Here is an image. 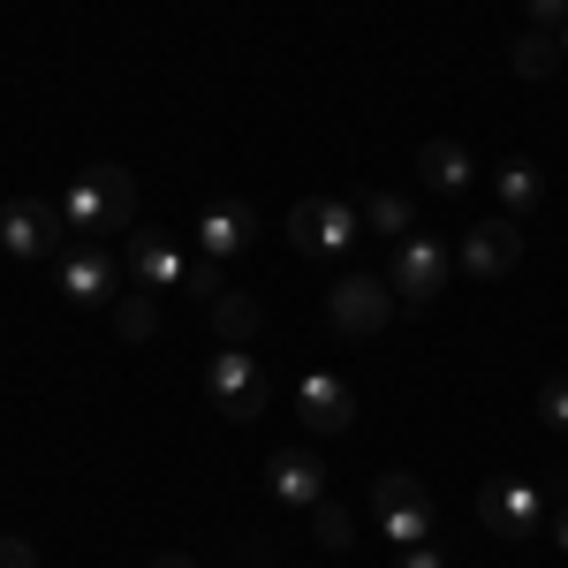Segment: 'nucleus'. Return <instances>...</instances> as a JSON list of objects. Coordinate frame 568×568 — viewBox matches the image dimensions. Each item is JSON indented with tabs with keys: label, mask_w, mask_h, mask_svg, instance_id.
Here are the masks:
<instances>
[{
	"label": "nucleus",
	"mask_w": 568,
	"mask_h": 568,
	"mask_svg": "<svg viewBox=\"0 0 568 568\" xmlns=\"http://www.w3.org/2000/svg\"><path fill=\"white\" fill-rule=\"evenodd\" d=\"M61 213H69V227H84V235H114V227H136V182H130V168H114V160L84 168V175L69 182Z\"/></svg>",
	"instance_id": "f257e3e1"
},
{
	"label": "nucleus",
	"mask_w": 568,
	"mask_h": 568,
	"mask_svg": "<svg viewBox=\"0 0 568 568\" xmlns=\"http://www.w3.org/2000/svg\"><path fill=\"white\" fill-rule=\"evenodd\" d=\"M372 516H379V530H387V546L394 554H409V546H433V493L409 478V470H387V478L372 485Z\"/></svg>",
	"instance_id": "f03ea898"
},
{
	"label": "nucleus",
	"mask_w": 568,
	"mask_h": 568,
	"mask_svg": "<svg viewBox=\"0 0 568 568\" xmlns=\"http://www.w3.org/2000/svg\"><path fill=\"white\" fill-rule=\"evenodd\" d=\"M394 311H402V296H394V281H379V273H349V281H334V288H326V326H334V334H349V342L387 334Z\"/></svg>",
	"instance_id": "7ed1b4c3"
},
{
	"label": "nucleus",
	"mask_w": 568,
	"mask_h": 568,
	"mask_svg": "<svg viewBox=\"0 0 568 568\" xmlns=\"http://www.w3.org/2000/svg\"><path fill=\"white\" fill-rule=\"evenodd\" d=\"M356 235H364V213H356L349 197H304V205H288V243L304 258H342Z\"/></svg>",
	"instance_id": "20e7f679"
},
{
	"label": "nucleus",
	"mask_w": 568,
	"mask_h": 568,
	"mask_svg": "<svg viewBox=\"0 0 568 568\" xmlns=\"http://www.w3.org/2000/svg\"><path fill=\"white\" fill-rule=\"evenodd\" d=\"M0 251L8 258H61L69 251V213L45 197H8L0 205Z\"/></svg>",
	"instance_id": "39448f33"
},
{
	"label": "nucleus",
	"mask_w": 568,
	"mask_h": 568,
	"mask_svg": "<svg viewBox=\"0 0 568 568\" xmlns=\"http://www.w3.org/2000/svg\"><path fill=\"white\" fill-rule=\"evenodd\" d=\"M205 394L220 402L227 425H251L265 409V372L251 364V349H227V342H220V349L205 356Z\"/></svg>",
	"instance_id": "423d86ee"
},
{
	"label": "nucleus",
	"mask_w": 568,
	"mask_h": 568,
	"mask_svg": "<svg viewBox=\"0 0 568 568\" xmlns=\"http://www.w3.org/2000/svg\"><path fill=\"white\" fill-rule=\"evenodd\" d=\"M478 524L493 538H530V530L546 524V493L530 478H485L478 485Z\"/></svg>",
	"instance_id": "0eeeda50"
},
{
	"label": "nucleus",
	"mask_w": 568,
	"mask_h": 568,
	"mask_svg": "<svg viewBox=\"0 0 568 568\" xmlns=\"http://www.w3.org/2000/svg\"><path fill=\"white\" fill-rule=\"evenodd\" d=\"M455 265L470 273V281H508L516 265H524V220H478L470 235H463V251H455Z\"/></svg>",
	"instance_id": "6e6552de"
},
{
	"label": "nucleus",
	"mask_w": 568,
	"mask_h": 568,
	"mask_svg": "<svg viewBox=\"0 0 568 568\" xmlns=\"http://www.w3.org/2000/svg\"><path fill=\"white\" fill-rule=\"evenodd\" d=\"M394 296H402V311H425L447 288V243H433V235H402V251H394Z\"/></svg>",
	"instance_id": "1a4fd4ad"
},
{
	"label": "nucleus",
	"mask_w": 568,
	"mask_h": 568,
	"mask_svg": "<svg viewBox=\"0 0 568 568\" xmlns=\"http://www.w3.org/2000/svg\"><path fill=\"white\" fill-rule=\"evenodd\" d=\"M251 243H258V213H251L243 197H213V205L197 213V251H205V258L227 265V258H243Z\"/></svg>",
	"instance_id": "9d476101"
},
{
	"label": "nucleus",
	"mask_w": 568,
	"mask_h": 568,
	"mask_svg": "<svg viewBox=\"0 0 568 568\" xmlns=\"http://www.w3.org/2000/svg\"><path fill=\"white\" fill-rule=\"evenodd\" d=\"M265 493H273L281 508H304L311 516V508L326 500V463H318L311 447H281V455L265 463Z\"/></svg>",
	"instance_id": "9b49d317"
},
{
	"label": "nucleus",
	"mask_w": 568,
	"mask_h": 568,
	"mask_svg": "<svg viewBox=\"0 0 568 568\" xmlns=\"http://www.w3.org/2000/svg\"><path fill=\"white\" fill-rule=\"evenodd\" d=\"M61 296H69V304H114V251H99V243H69V251H61Z\"/></svg>",
	"instance_id": "f8f14e48"
},
{
	"label": "nucleus",
	"mask_w": 568,
	"mask_h": 568,
	"mask_svg": "<svg viewBox=\"0 0 568 568\" xmlns=\"http://www.w3.org/2000/svg\"><path fill=\"white\" fill-rule=\"evenodd\" d=\"M296 417H304L311 433H349L356 425V387L334 379V372H311L304 387H296Z\"/></svg>",
	"instance_id": "ddd939ff"
},
{
	"label": "nucleus",
	"mask_w": 568,
	"mask_h": 568,
	"mask_svg": "<svg viewBox=\"0 0 568 568\" xmlns=\"http://www.w3.org/2000/svg\"><path fill=\"white\" fill-rule=\"evenodd\" d=\"M130 273L144 288H182L190 281V258H182L168 235H152V227H130Z\"/></svg>",
	"instance_id": "4468645a"
},
{
	"label": "nucleus",
	"mask_w": 568,
	"mask_h": 568,
	"mask_svg": "<svg viewBox=\"0 0 568 568\" xmlns=\"http://www.w3.org/2000/svg\"><path fill=\"white\" fill-rule=\"evenodd\" d=\"M205 318H213V334L227 342V349H251L258 326H265V304L251 296V288H220L213 304H205Z\"/></svg>",
	"instance_id": "2eb2a0df"
},
{
	"label": "nucleus",
	"mask_w": 568,
	"mask_h": 568,
	"mask_svg": "<svg viewBox=\"0 0 568 568\" xmlns=\"http://www.w3.org/2000/svg\"><path fill=\"white\" fill-rule=\"evenodd\" d=\"M417 175H425V190L455 197V190H470V152L455 136H433V144H417Z\"/></svg>",
	"instance_id": "dca6fc26"
},
{
	"label": "nucleus",
	"mask_w": 568,
	"mask_h": 568,
	"mask_svg": "<svg viewBox=\"0 0 568 568\" xmlns=\"http://www.w3.org/2000/svg\"><path fill=\"white\" fill-rule=\"evenodd\" d=\"M493 190H500V213L508 220H530L546 205V175H538L530 160H500V168H493Z\"/></svg>",
	"instance_id": "f3484780"
},
{
	"label": "nucleus",
	"mask_w": 568,
	"mask_h": 568,
	"mask_svg": "<svg viewBox=\"0 0 568 568\" xmlns=\"http://www.w3.org/2000/svg\"><path fill=\"white\" fill-rule=\"evenodd\" d=\"M508 69H516V77H530V84H546V77L561 69V31H538V23H524V31L508 39Z\"/></svg>",
	"instance_id": "a211bd4d"
},
{
	"label": "nucleus",
	"mask_w": 568,
	"mask_h": 568,
	"mask_svg": "<svg viewBox=\"0 0 568 568\" xmlns=\"http://www.w3.org/2000/svg\"><path fill=\"white\" fill-rule=\"evenodd\" d=\"M356 213H364V227H379V235H409V220H417L402 190H372V197H364Z\"/></svg>",
	"instance_id": "6ab92c4d"
},
{
	"label": "nucleus",
	"mask_w": 568,
	"mask_h": 568,
	"mask_svg": "<svg viewBox=\"0 0 568 568\" xmlns=\"http://www.w3.org/2000/svg\"><path fill=\"white\" fill-rule=\"evenodd\" d=\"M311 538H318L326 554H349V546H356L349 508H342V500H318V508H311Z\"/></svg>",
	"instance_id": "aec40b11"
},
{
	"label": "nucleus",
	"mask_w": 568,
	"mask_h": 568,
	"mask_svg": "<svg viewBox=\"0 0 568 568\" xmlns=\"http://www.w3.org/2000/svg\"><path fill=\"white\" fill-rule=\"evenodd\" d=\"M114 334H122V342H152V334H160V304H152V288L114 304Z\"/></svg>",
	"instance_id": "412c9836"
},
{
	"label": "nucleus",
	"mask_w": 568,
	"mask_h": 568,
	"mask_svg": "<svg viewBox=\"0 0 568 568\" xmlns=\"http://www.w3.org/2000/svg\"><path fill=\"white\" fill-rule=\"evenodd\" d=\"M182 288H190L197 304H213L220 288H227V265H220V258H205V251H197V258H190V281H182Z\"/></svg>",
	"instance_id": "4be33fe9"
},
{
	"label": "nucleus",
	"mask_w": 568,
	"mask_h": 568,
	"mask_svg": "<svg viewBox=\"0 0 568 568\" xmlns=\"http://www.w3.org/2000/svg\"><path fill=\"white\" fill-rule=\"evenodd\" d=\"M538 425H554V433H568V372H554V379L538 387Z\"/></svg>",
	"instance_id": "5701e85b"
},
{
	"label": "nucleus",
	"mask_w": 568,
	"mask_h": 568,
	"mask_svg": "<svg viewBox=\"0 0 568 568\" xmlns=\"http://www.w3.org/2000/svg\"><path fill=\"white\" fill-rule=\"evenodd\" d=\"M530 23H538V31H561V23H568V0H530Z\"/></svg>",
	"instance_id": "b1692460"
},
{
	"label": "nucleus",
	"mask_w": 568,
	"mask_h": 568,
	"mask_svg": "<svg viewBox=\"0 0 568 568\" xmlns=\"http://www.w3.org/2000/svg\"><path fill=\"white\" fill-rule=\"evenodd\" d=\"M0 568H39V554L23 538H0Z\"/></svg>",
	"instance_id": "393cba45"
},
{
	"label": "nucleus",
	"mask_w": 568,
	"mask_h": 568,
	"mask_svg": "<svg viewBox=\"0 0 568 568\" xmlns=\"http://www.w3.org/2000/svg\"><path fill=\"white\" fill-rule=\"evenodd\" d=\"M394 568H447V554H439V546H409Z\"/></svg>",
	"instance_id": "a878e982"
},
{
	"label": "nucleus",
	"mask_w": 568,
	"mask_h": 568,
	"mask_svg": "<svg viewBox=\"0 0 568 568\" xmlns=\"http://www.w3.org/2000/svg\"><path fill=\"white\" fill-rule=\"evenodd\" d=\"M554 546H561V554H568V508H561V516H554Z\"/></svg>",
	"instance_id": "bb28decb"
},
{
	"label": "nucleus",
	"mask_w": 568,
	"mask_h": 568,
	"mask_svg": "<svg viewBox=\"0 0 568 568\" xmlns=\"http://www.w3.org/2000/svg\"><path fill=\"white\" fill-rule=\"evenodd\" d=\"M152 568H197V561H190V554H160Z\"/></svg>",
	"instance_id": "cd10ccee"
},
{
	"label": "nucleus",
	"mask_w": 568,
	"mask_h": 568,
	"mask_svg": "<svg viewBox=\"0 0 568 568\" xmlns=\"http://www.w3.org/2000/svg\"><path fill=\"white\" fill-rule=\"evenodd\" d=\"M561 61H568V23H561Z\"/></svg>",
	"instance_id": "c85d7f7f"
}]
</instances>
